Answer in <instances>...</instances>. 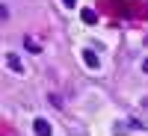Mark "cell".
Masks as SVG:
<instances>
[{
	"label": "cell",
	"instance_id": "1",
	"mask_svg": "<svg viewBox=\"0 0 148 136\" xmlns=\"http://www.w3.org/2000/svg\"><path fill=\"white\" fill-rule=\"evenodd\" d=\"M36 133H39V136H51V124H47L45 118H39V121H36Z\"/></svg>",
	"mask_w": 148,
	"mask_h": 136
}]
</instances>
